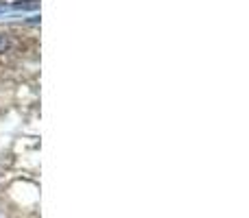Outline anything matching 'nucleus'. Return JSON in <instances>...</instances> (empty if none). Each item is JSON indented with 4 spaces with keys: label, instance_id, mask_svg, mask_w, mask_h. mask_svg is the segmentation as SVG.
Segmentation results:
<instances>
[{
    "label": "nucleus",
    "instance_id": "nucleus-1",
    "mask_svg": "<svg viewBox=\"0 0 249 218\" xmlns=\"http://www.w3.org/2000/svg\"><path fill=\"white\" fill-rule=\"evenodd\" d=\"M7 48V39H4V35H0V50H4Z\"/></svg>",
    "mask_w": 249,
    "mask_h": 218
}]
</instances>
